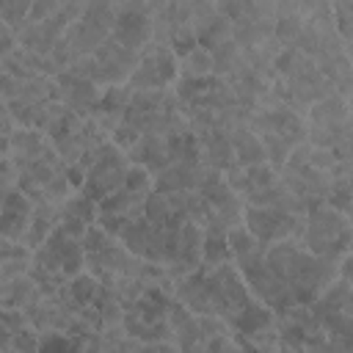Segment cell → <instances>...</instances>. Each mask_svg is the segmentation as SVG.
Listing matches in <instances>:
<instances>
[{"label":"cell","instance_id":"cell-21","mask_svg":"<svg viewBox=\"0 0 353 353\" xmlns=\"http://www.w3.org/2000/svg\"><path fill=\"white\" fill-rule=\"evenodd\" d=\"M30 262H33L30 245H25L22 240H8V237L0 240V284L25 276L30 270Z\"/></svg>","mask_w":353,"mask_h":353},{"label":"cell","instance_id":"cell-36","mask_svg":"<svg viewBox=\"0 0 353 353\" xmlns=\"http://www.w3.org/2000/svg\"><path fill=\"white\" fill-rule=\"evenodd\" d=\"M33 11V0H0V22L19 30Z\"/></svg>","mask_w":353,"mask_h":353},{"label":"cell","instance_id":"cell-20","mask_svg":"<svg viewBox=\"0 0 353 353\" xmlns=\"http://www.w3.org/2000/svg\"><path fill=\"white\" fill-rule=\"evenodd\" d=\"M201 141V160L218 171H229L232 165H237V154H234V146H232V138L229 132L223 130H210V132H201L199 135Z\"/></svg>","mask_w":353,"mask_h":353},{"label":"cell","instance_id":"cell-39","mask_svg":"<svg viewBox=\"0 0 353 353\" xmlns=\"http://www.w3.org/2000/svg\"><path fill=\"white\" fill-rule=\"evenodd\" d=\"M141 135H143L141 130H135L132 124L121 121V124H119V127H116V130L110 132V141H113L116 146H121L124 152H130V149H132V146H135V143L141 141Z\"/></svg>","mask_w":353,"mask_h":353},{"label":"cell","instance_id":"cell-30","mask_svg":"<svg viewBox=\"0 0 353 353\" xmlns=\"http://www.w3.org/2000/svg\"><path fill=\"white\" fill-rule=\"evenodd\" d=\"M350 290H353V284L347 281V279H342V276H336L320 295H317V301L312 303V309L323 317V314H328V312H339V309H345V301H347V295H350Z\"/></svg>","mask_w":353,"mask_h":353},{"label":"cell","instance_id":"cell-33","mask_svg":"<svg viewBox=\"0 0 353 353\" xmlns=\"http://www.w3.org/2000/svg\"><path fill=\"white\" fill-rule=\"evenodd\" d=\"M232 22L218 11L212 19H207L199 30H196V36H199V44L201 47H207V50H215L218 44H223V41H229L232 39Z\"/></svg>","mask_w":353,"mask_h":353},{"label":"cell","instance_id":"cell-23","mask_svg":"<svg viewBox=\"0 0 353 353\" xmlns=\"http://www.w3.org/2000/svg\"><path fill=\"white\" fill-rule=\"evenodd\" d=\"M41 295L44 292H41V287L36 284V279L30 273L0 284V306H14V309H25L28 312L33 303H39Z\"/></svg>","mask_w":353,"mask_h":353},{"label":"cell","instance_id":"cell-40","mask_svg":"<svg viewBox=\"0 0 353 353\" xmlns=\"http://www.w3.org/2000/svg\"><path fill=\"white\" fill-rule=\"evenodd\" d=\"M303 19L309 17H334V0H301Z\"/></svg>","mask_w":353,"mask_h":353},{"label":"cell","instance_id":"cell-17","mask_svg":"<svg viewBox=\"0 0 353 353\" xmlns=\"http://www.w3.org/2000/svg\"><path fill=\"white\" fill-rule=\"evenodd\" d=\"M204 165L207 163H182V160H174L160 174H154V190H160V193L196 190L199 188V179L204 174Z\"/></svg>","mask_w":353,"mask_h":353},{"label":"cell","instance_id":"cell-9","mask_svg":"<svg viewBox=\"0 0 353 353\" xmlns=\"http://www.w3.org/2000/svg\"><path fill=\"white\" fill-rule=\"evenodd\" d=\"M119 240L141 259L146 262H160L165 265V226H157L152 223L146 215H138V218H130L121 232H119Z\"/></svg>","mask_w":353,"mask_h":353},{"label":"cell","instance_id":"cell-34","mask_svg":"<svg viewBox=\"0 0 353 353\" xmlns=\"http://www.w3.org/2000/svg\"><path fill=\"white\" fill-rule=\"evenodd\" d=\"M116 14H119V3L116 0H85V11H83V19L105 28L108 33H113V25H116Z\"/></svg>","mask_w":353,"mask_h":353},{"label":"cell","instance_id":"cell-28","mask_svg":"<svg viewBox=\"0 0 353 353\" xmlns=\"http://www.w3.org/2000/svg\"><path fill=\"white\" fill-rule=\"evenodd\" d=\"M232 39L248 50L256 44H265L268 39H273V19H262V17H248L243 22H234L232 28Z\"/></svg>","mask_w":353,"mask_h":353},{"label":"cell","instance_id":"cell-15","mask_svg":"<svg viewBox=\"0 0 353 353\" xmlns=\"http://www.w3.org/2000/svg\"><path fill=\"white\" fill-rule=\"evenodd\" d=\"M97 218H99V201H94L91 196H85L83 190L72 193V196L61 204V226H63L69 234L80 237V240H83V234L88 232V226L97 223Z\"/></svg>","mask_w":353,"mask_h":353},{"label":"cell","instance_id":"cell-41","mask_svg":"<svg viewBox=\"0 0 353 353\" xmlns=\"http://www.w3.org/2000/svg\"><path fill=\"white\" fill-rule=\"evenodd\" d=\"M61 8H63V0H33L30 19H52L61 14Z\"/></svg>","mask_w":353,"mask_h":353},{"label":"cell","instance_id":"cell-27","mask_svg":"<svg viewBox=\"0 0 353 353\" xmlns=\"http://www.w3.org/2000/svg\"><path fill=\"white\" fill-rule=\"evenodd\" d=\"M276 325V312L268 306V303H262L259 298L248 306V309H243L234 320H229V328H232V334H256V331H265V328H273Z\"/></svg>","mask_w":353,"mask_h":353},{"label":"cell","instance_id":"cell-18","mask_svg":"<svg viewBox=\"0 0 353 353\" xmlns=\"http://www.w3.org/2000/svg\"><path fill=\"white\" fill-rule=\"evenodd\" d=\"M132 163L149 168L152 174H160L165 165H171V149H168V135H157V132H143L141 141L127 152Z\"/></svg>","mask_w":353,"mask_h":353},{"label":"cell","instance_id":"cell-43","mask_svg":"<svg viewBox=\"0 0 353 353\" xmlns=\"http://www.w3.org/2000/svg\"><path fill=\"white\" fill-rule=\"evenodd\" d=\"M345 138H353V110L347 113V121H345Z\"/></svg>","mask_w":353,"mask_h":353},{"label":"cell","instance_id":"cell-11","mask_svg":"<svg viewBox=\"0 0 353 353\" xmlns=\"http://www.w3.org/2000/svg\"><path fill=\"white\" fill-rule=\"evenodd\" d=\"M58 99L69 108V110H74V113H80V116H91V110L97 108V102H99V94H102V85H97L94 80H88V77H80V74H74V72H61L58 77Z\"/></svg>","mask_w":353,"mask_h":353},{"label":"cell","instance_id":"cell-5","mask_svg":"<svg viewBox=\"0 0 353 353\" xmlns=\"http://www.w3.org/2000/svg\"><path fill=\"white\" fill-rule=\"evenodd\" d=\"M176 80H179V55L171 50V44L149 41L141 50L130 85L132 88H171Z\"/></svg>","mask_w":353,"mask_h":353},{"label":"cell","instance_id":"cell-3","mask_svg":"<svg viewBox=\"0 0 353 353\" xmlns=\"http://www.w3.org/2000/svg\"><path fill=\"white\" fill-rule=\"evenodd\" d=\"M234 265L240 268V273H243L248 290L254 292V298L268 303L276 314H281V312H287L290 306L298 303L292 290L279 279V273L265 259V248H259V251H254V254H248L243 259H234Z\"/></svg>","mask_w":353,"mask_h":353},{"label":"cell","instance_id":"cell-32","mask_svg":"<svg viewBox=\"0 0 353 353\" xmlns=\"http://www.w3.org/2000/svg\"><path fill=\"white\" fill-rule=\"evenodd\" d=\"M204 74H215L212 52L207 47L196 44L190 52L179 55V77H204Z\"/></svg>","mask_w":353,"mask_h":353},{"label":"cell","instance_id":"cell-38","mask_svg":"<svg viewBox=\"0 0 353 353\" xmlns=\"http://www.w3.org/2000/svg\"><path fill=\"white\" fill-rule=\"evenodd\" d=\"M334 25L345 41L353 39V0H334Z\"/></svg>","mask_w":353,"mask_h":353},{"label":"cell","instance_id":"cell-1","mask_svg":"<svg viewBox=\"0 0 353 353\" xmlns=\"http://www.w3.org/2000/svg\"><path fill=\"white\" fill-rule=\"evenodd\" d=\"M265 259L279 273V279L292 290L298 303H314L317 295L339 276V265L323 259L301 245L298 237H287L270 243L265 248Z\"/></svg>","mask_w":353,"mask_h":353},{"label":"cell","instance_id":"cell-37","mask_svg":"<svg viewBox=\"0 0 353 353\" xmlns=\"http://www.w3.org/2000/svg\"><path fill=\"white\" fill-rule=\"evenodd\" d=\"M218 11L234 25V22H243V19L254 17L256 0H218Z\"/></svg>","mask_w":353,"mask_h":353},{"label":"cell","instance_id":"cell-29","mask_svg":"<svg viewBox=\"0 0 353 353\" xmlns=\"http://www.w3.org/2000/svg\"><path fill=\"white\" fill-rule=\"evenodd\" d=\"M232 259L229 248V229L223 226H204V265H221Z\"/></svg>","mask_w":353,"mask_h":353},{"label":"cell","instance_id":"cell-24","mask_svg":"<svg viewBox=\"0 0 353 353\" xmlns=\"http://www.w3.org/2000/svg\"><path fill=\"white\" fill-rule=\"evenodd\" d=\"M347 113H350L347 99H345L342 94L331 91L328 97L317 99V102L306 110V121H309V124H323V127H345Z\"/></svg>","mask_w":353,"mask_h":353},{"label":"cell","instance_id":"cell-22","mask_svg":"<svg viewBox=\"0 0 353 353\" xmlns=\"http://www.w3.org/2000/svg\"><path fill=\"white\" fill-rule=\"evenodd\" d=\"M58 223H61V204H55V201H36V210H33V218H30V226H28L22 243L36 251L55 232Z\"/></svg>","mask_w":353,"mask_h":353},{"label":"cell","instance_id":"cell-13","mask_svg":"<svg viewBox=\"0 0 353 353\" xmlns=\"http://www.w3.org/2000/svg\"><path fill=\"white\" fill-rule=\"evenodd\" d=\"M168 325H171V334L179 350L185 353L204 350V334L199 325V314L190 306H185L179 298H171L168 303Z\"/></svg>","mask_w":353,"mask_h":353},{"label":"cell","instance_id":"cell-10","mask_svg":"<svg viewBox=\"0 0 353 353\" xmlns=\"http://www.w3.org/2000/svg\"><path fill=\"white\" fill-rule=\"evenodd\" d=\"M72 25V19L61 11L58 17L52 19H28L17 36H19V47L25 50H33V52H41V55H50L52 47L58 44V39L66 33V28Z\"/></svg>","mask_w":353,"mask_h":353},{"label":"cell","instance_id":"cell-35","mask_svg":"<svg viewBox=\"0 0 353 353\" xmlns=\"http://www.w3.org/2000/svg\"><path fill=\"white\" fill-rule=\"evenodd\" d=\"M303 14H287V17H279L273 22V36L281 47H295L301 33H303Z\"/></svg>","mask_w":353,"mask_h":353},{"label":"cell","instance_id":"cell-4","mask_svg":"<svg viewBox=\"0 0 353 353\" xmlns=\"http://www.w3.org/2000/svg\"><path fill=\"white\" fill-rule=\"evenodd\" d=\"M130 165H132L130 154H127L121 146H116L113 141H105V143L97 149V157H94V163L88 165L85 182H83L80 190H83L85 196H91L94 201H102L105 196H110L113 190H119V188L124 185V176H127Z\"/></svg>","mask_w":353,"mask_h":353},{"label":"cell","instance_id":"cell-12","mask_svg":"<svg viewBox=\"0 0 353 353\" xmlns=\"http://www.w3.org/2000/svg\"><path fill=\"white\" fill-rule=\"evenodd\" d=\"M33 210H36V201L19 190V188H11V190H3V218H0V237H8V240H22L28 226H30V218H33Z\"/></svg>","mask_w":353,"mask_h":353},{"label":"cell","instance_id":"cell-25","mask_svg":"<svg viewBox=\"0 0 353 353\" xmlns=\"http://www.w3.org/2000/svg\"><path fill=\"white\" fill-rule=\"evenodd\" d=\"M63 39L74 47V52L83 58V55H91L105 39H110V33L105 30V28H99V25H94V22H88V19H74L69 28H66V33H63Z\"/></svg>","mask_w":353,"mask_h":353},{"label":"cell","instance_id":"cell-16","mask_svg":"<svg viewBox=\"0 0 353 353\" xmlns=\"http://www.w3.org/2000/svg\"><path fill=\"white\" fill-rule=\"evenodd\" d=\"M52 149V141L47 132L33 130V127H17L8 141H3V154H11L17 163H28L36 157H44Z\"/></svg>","mask_w":353,"mask_h":353},{"label":"cell","instance_id":"cell-2","mask_svg":"<svg viewBox=\"0 0 353 353\" xmlns=\"http://www.w3.org/2000/svg\"><path fill=\"white\" fill-rule=\"evenodd\" d=\"M298 240L312 254L339 265V259L353 248V221L328 201H320L306 212Z\"/></svg>","mask_w":353,"mask_h":353},{"label":"cell","instance_id":"cell-19","mask_svg":"<svg viewBox=\"0 0 353 353\" xmlns=\"http://www.w3.org/2000/svg\"><path fill=\"white\" fill-rule=\"evenodd\" d=\"M102 290H105V284H102L91 270H83V273L72 276V279L61 287V292H58V295H61V301H66L74 312H80V309L97 306V301H99Z\"/></svg>","mask_w":353,"mask_h":353},{"label":"cell","instance_id":"cell-7","mask_svg":"<svg viewBox=\"0 0 353 353\" xmlns=\"http://www.w3.org/2000/svg\"><path fill=\"white\" fill-rule=\"evenodd\" d=\"M138 58H141L138 50L124 47L113 36L105 39L91 52V61H94V83H99L102 88L105 85H116V83H130V77H132V72L138 66Z\"/></svg>","mask_w":353,"mask_h":353},{"label":"cell","instance_id":"cell-26","mask_svg":"<svg viewBox=\"0 0 353 353\" xmlns=\"http://www.w3.org/2000/svg\"><path fill=\"white\" fill-rule=\"evenodd\" d=\"M229 138H232V146H234V154H237V163H240V165L268 163L265 143H262V138L256 135V130H254L251 124L237 127L234 132H229Z\"/></svg>","mask_w":353,"mask_h":353},{"label":"cell","instance_id":"cell-44","mask_svg":"<svg viewBox=\"0 0 353 353\" xmlns=\"http://www.w3.org/2000/svg\"><path fill=\"white\" fill-rule=\"evenodd\" d=\"M345 312L353 314V290H350V295H347V301H345Z\"/></svg>","mask_w":353,"mask_h":353},{"label":"cell","instance_id":"cell-6","mask_svg":"<svg viewBox=\"0 0 353 353\" xmlns=\"http://www.w3.org/2000/svg\"><path fill=\"white\" fill-rule=\"evenodd\" d=\"M243 223L251 229V234H254L262 245H270V243H279V240H287V237H301L303 215L287 212V210H281V207H256V204H245Z\"/></svg>","mask_w":353,"mask_h":353},{"label":"cell","instance_id":"cell-14","mask_svg":"<svg viewBox=\"0 0 353 353\" xmlns=\"http://www.w3.org/2000/svg\"><path fill=\"white\" fill-rule=\"evenodd\" d=\"M130 99H132V85H130V83L105 85V88H102V94H99L97 108L91 110V119H94V121H97V124L110 135V132L121 124V119H124V110H127Z\"/></svg>","mask_w":353,"mask_h":353},{"label":"cell","instance_id":"cell-31","mask_svg":"<svg viewBox=\"0 0 353 353\" xmlns=\"http://www.w3.org/2000/svg\"><path fill=\"white\" fill-rule=\"evenodd\" d=\"M210 52H212V63H215V74H218V77H229V74H234V72L245 63L243 47H240L234 39L218 44V47L210 50Z\"/></svg>","mask_w":353,"mask_h":353},{"label":"cell","instance_id":"cell-8","mask_svg":"<svg viewBox=\"0 0 353 353\" xmlns=\"http://www.w3.org/2000/svg\"><path fill=\"white\" fill-rule=\"evenodd\" d=\"M116 41H121L130 50H143L154 39V28L149 19V0H124L119 3L116 25L110 33Z\"/></svg>","mask_w":353,"mask_h":353},{"label":"cell","instance_id":"cell-42","mask_svg":"<svg viewBox=\"0 0 353 353\" xmlns=\"http://www.w3.org/2000/svg\"><path fill=\"white\" fill-rule=\"evenodd\" d=\"M17 47H19V36H17V30H14L11 25L0 22V58L11 55Z\"/></svg>","mask_w":353,"mask_h":353}]
</instances>
